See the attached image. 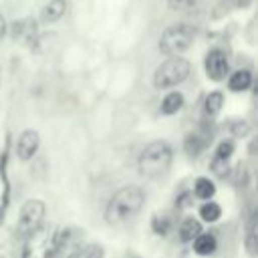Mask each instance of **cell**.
I'll return each mask as SVG.
<instances>
[{
  "instance_id": "obj_3",
  "label": "cell",
  "mask_w": 258,
  "mask_h": 258,
  "mask_svg": "<svg viewBox=\"0 0 258 258\" xmlns=\"http://www.w3.org/2000/svg\"><path fill=\"white\" fill-rule=\"evenodd\" d=\"M191 73V64L183 56H167L153 71V87L155 89H173L187 81Z\"/></svg>"
},
{
  "instance_id": "obj_22",
  "label": "cell",
  "mask_w": 258,
  "mask_h": 258,
  "mask_svg": "<svg viewBox=\"0 0 258 258\" xmlns=\"http://www.w3.org/2000/svg\"><path fill=\"white\" fill-rule=\"evenodd\" d=\"M75 258H105V250L101 244H87L77 252Z\"/></svg>"
},
{
  "instance_id": "obj_25",
  "label": "cell",
  "mask_w": 258,
  "mask_h": 258,
  "mask_svg": "<svg viewBox=\"0 0 258 258\" xmlns=\"http://www.w3.org/2000/svg\"><path fill=\"white\" fill-rule=\"evenodd\" d=\"M6 32H8V22H6V18H4V14H0V42L4 40V36H6Z\"/></svg>"
},
{
  "instance_id": "obj_19",
  "label": "cell",
  "mask_w": 258,
  "mask_h": 258,
  "mask_svg": "<svg viewBox=\"0 0 258 258\" xmlns=\"http://www.w3.org/2000/svg\"><path fill=\"white\" fill-rule=\"evenodd\" d=\"M244 246H246L250 256H256V252H258V222H256V216H252L248 220V224H246Z\"/></svg>"
},
{
  "instance_id": "obj_12",
  "label": "cell",
  "mask_w": 258,
  "mask_h": 258,
  "mask_svg": "<svg viewBox=\"0 0 258 258\" xmlns=\"http://www.w3.org/2000/svg\"><path fill=\"white\" fill-rule=\"evenodd\" d=\"M252 87V73L248 69H236L228 75V91L230 93H244Z\"/></svg>"
},
{
  "instance_id": "obj_6",
  "label": "cell",
  "mask_w": 258,
  "mask_h": 258,
  "mask_svg": "<svg viewBox=\"0 0 258 258\" xmlns=\"http://www.w3.org/2000/svg\"><path fill=\"white\" fill-rule=\"evenodd\" d=\"M44 216H46V206L42 200H26L20 206L18 212V222H16V234L24 240L28 234H32L36 228H40L44 224Z\"/></svg>"
},
{
  "instance_id": "obj_2",
  "label": "cell",
  "mask_w": 258,
  "mask_h": 258,
  "mask_svg": "<svg viewBox=\"0 0 258 258\" xmlns=\"http://www.w3.org/2000/svg\"><path fill=\"white\" fill-rule=\"evenodd\" d=\"M171 161H173L171 143L165 141V139H157V141H151L143 147V151L139 153L137 167H139V173L143 177L157 179V177H161L169 171Z\"/></svg>"
},
{
  "instance_id": "obj_8",
  "label": "cell",
  "mask_w": 258,
  "mask_h": 258,
  "mask_svg": "<svg viewBox=\"0 0 258 258\" xmlns=\"http://www.w3.org/2000/svg\"><path fill=\"white\" fill-rule=\"evenodd\" d=\"M204 71H206V77L214 83L226 81L230 75V62H228L226 52L220 48H210L204 58Z\"/></svg>"
},
{
  "instance_id": "obj_7",
  "label": "cell",
  "mask_w": 258,
  "mask_h": 258,
  "mask_svg": "<svg viewBox=\"0 0 258 258\" xmlns=\"http://www.w3.org/2000/svg\"><path fill=\"white\" fill-rule=\"evenodd\" d=\"M83 230L69 226L58 230L56 236V244H54V252L50 258H75L77 252L83 248Z\"/></svg>"
},
{
  "instance_id": "obj_5",
  "label": "cell",
  "mask_w": 258,
  "mask_h": 258,
  "mask_svg": "<svg viewBox=\"0 0 258 258\" xmlns=\"http://www.w3.org/2000/svg\"><path fill=\"white\" fill-rule=\"evenodd\" d=\"M194 28L185 22H173L169 24L161 36H159V52L165 56H181L194 42Z\"/></svg>"
},
{
  "instance_id": "obj_14",
  "label": "cell",
  "mask_w": 258,
  "mask_h": 258,
  "mask_svg": "<svg viewBox=\"0 0 258 258\" xmlns=\"http://www.w3.org/2000/svg\"><path fill=\"white\" fill-rule=\"evenodd\" d=\"M183 105H185V99H183V95L179 93V91H169L163 99H161V105H159V113L161 115H175V113H179L181 109H183Z\"/></svg>"
},
{
  "instance_id": "obj_10",
  "label": "cell",
  "mask_w": 258,
  "mask_h": 258,
  "mask_svg": "<svg viewBox=\"0 0 258 258\" xmlns=\"http://www.w3.org/2000/svg\"><path fill=\"white\" fill-rule=\"evenodd\" d=\"M234 151H236V145H234L232 139L220 141L218 147L214 149V157H212V163H210L212 169H214L216 173H222V171L228 167V161H230V157L234 155Z\"/></svg>"
},
{
  "instance_id": "obj_16",
  "label": "cell",
  "mask_w": 258,
  "mask_h": 258,
  "mask_svg": "<svg viewBox=\"0 0 258 258\" xmlns=\"http://www.w3.org/2000/svg\"><path fill=\"white\" fill-rule=\"evenodd\" d=\"M202 232H204L202 222H200L198 218H194V216L183 218V222L179 224V240L185 242V244H191Z\"/></svg>"
},
{
  "instance_id": "obj_11",
  "label": "cell",
  "mask_w": 258,
  "mask_h": 258,
  "mask_svg": "<svg viewBox=\"0 0 258 258\" xmlns=\"http://www.w3.org/2000/svg\"><path fill=\"white\" fill-rule=\"evenodd\" d=\"M67 8H69V2H67V0H48V2L42 6L38 18H40L42 24H54V22H58V20L64 16Z\"/></svg>"
},
{
  "instance_id": "obj_1",
  "label": "cell",
  "mask_w": 258,
  "mask_h": 258,
  "mask_svg": "<svg viewBox=\"0 0 258 258\" xmlns=\"http://www.w3.org/2000/svg\"><path fill=\"white\" fill-rule=\"evenodd\" d=\"M145 204V191L139 185H123L119 187L105 206V222L111 226H121L133 220Z\"/></svg>"
},
{
  "instance_id": "obj_26",
  "label": "cell",
  "mask_w": 258,
  "mask_h": 258,
  "mask_svg": "<svg viewBox=\"0 0 258 258\" xmlns=\"http://www.w3.org/2000/svg\"><path fill=\"white\" fill-rule=\"evenodd\" d=\"M0 83H2V69H0Z\"/></svg>"
},
{
  "instance_id": "obj_23",
  "label": "cell",
  "mask_w": 258,
  "mask_h": 258,
  "mask_svg": "<svg viewBox=\"0 0 258 258\" xmlns=\"http://www.w3.org/2000/svg\"><path fill=\"white\" fill-rule=\"evenodd\" d=\"M196 2H198V0H167V6H169V10H173V12H185V10L194 8Z\"/></svg>"
},
{
  "instance_id": "obj_21",
  "label": "cell",
  "mask_w": 258,
  "mask_h": 258,
  "mask_svg": "<svg viewBox=\"0 0 258 258\" xmlns=\"http://www.w3.org/2000/svg\"><path fill=\"white\" fill-rule=\"evenodd\" d=\"M151 230L157 236H167L171 230V218L167 214H153L151 218Z\"/></svg>"
},
{
  "instance_id": "obj_24",
  "label": "cell",
  "mask_w": 258,
  "mask_h": 258,
  "mask_svg": "<svg viewBox=\"0 0 258 258\" xmlns=\"http://www.w3.org/2000/svg\"><path fill=\"white\" fill-rule=\"evenodd\" d=\"M194 206V196L191 191H181L177 198H175V208L177 210H185V208H191Z\"/></svg>"
},
{
  "instance_id": "obj_4",
  "label": "cell",
  "mask_w": 258,
  "mask_h": 258,
  "mask_svg": "<svg viewBox=\"0 0 258 258\" xmlns=\"http://www.w3.org/2000/svg\"><path fill=\"white\" fill-rule=\"evenodd\" d=\"M58 230L60 228L52 224H42L40 228H36L32 234L24 238L20 258H50L54 252Z\"/></svg>"
},
{
  "instance_id": "obj_17",
  "label": "cell",
  "mask_w": 258,
  "mask_h": 258,
  "mask_svg": "<svg viewBox=\"0 0 258 258\" xmlns=\"http://www.w3.org/2000/svg\"><path fill=\"white\" fill-rule=\"evenodd\" d=\"M224 105V93L222 91H210L204 99V115L208 119H216Z\"/></svg>"
},
{
  "instance_id": "obj_15",
  "label": "cell",
  "mask_w": 258,
  "mask_h": 258,
  "mask_svg": "<svg viewBox=\"0 0 258 258\" xmlns=\"http://www.w3.org/2000/svg\"><path fill=\"white\" fill-rule=\"evenodd\" d=\"M191 196L202 200V202H208V200H214L216 196V183L214 179L202 175V177H196L194 179V187H191Z\"/></svg>"
},
{
  "instance_id": "obj_18",
  "label": "cell",
  "mask_w": 258,
  "mask_h": 258,
  "mask_svg": "<svg viewBox=\"0 0 258 258\" xmlns=\"http://www.w3.org/2000/svg\"><path fill=\"white\" fill-rule=\"evenodd\" d=\"M206 149V141L200 133H187L183 139V151L187 157H200L202 151Z\"/></svg>"
},
{
  "instance_id": "obj_9",
  "label": "cell",
  "mask_w": 258,
  "mask_h": 258,
  "mask_svg": "<svg viewBox=\"0 0 258 258\" xmlns=\"http://www.w3.org/2000/svg\"><path fill=\"white\" fill-rule=\"evenodd\" d=\"M40 149V133L36 129H24L20 131L16 139V157L20 161H30Z\"/></svg>"
},
{
  "instance_id": "obj_27",
  "label": "cell",
  "mask_w": 258,
  "mask_h": 258,
  "mask_svg": "<svg viewBox=\"0 0 258 258\" xmlns=\"http://www.w3.org/2000/svg\"><path fill=\"white\" fill-rule=\"evenodd\" d=\"M0 222H2V212H0Z\"/></svg>"
},
{
  "instance_id": "obj_13",
  "label": "cell",
  "mask_w": 258,
  "mask_h": 258,
  "mask_svg": "<svg viewBox=\"0 0 258 258\" xmlns=\"http://www.w3.org/2000/svg\"><path fill=\"white\" fill-rule=\"evenodd\" d=\"M191 248L198 256H212L216 254L218 250V238L214 234H208V232H202L194 242H191Z\"/></svg>"
},
{
  "instance_id": "obj_20",
  "label": "cell",
  "mask_w": 258,
  "mask_h": 258,
  "mask_svg": "<svg viewBox=\"0 0 258 258\" xmlns=\"http://www.w3.org/2000/svg\"><path fill=\"white\" fill-rule=\"evenodd\" d=\"M200 218H202V222H206V224H216L220 218H222V206L218 204V202H214V200H208V202H204L202 206H200Z\"/></svg>"
}]
</instances>
